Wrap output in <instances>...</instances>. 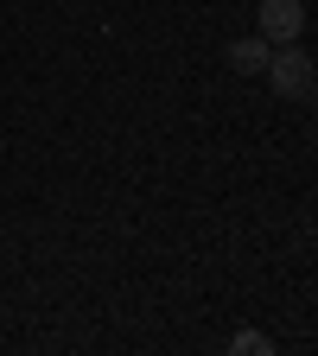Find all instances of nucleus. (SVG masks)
Wrapping results in <instances>:
<instances>
[{
  "mask_svg": "<svg viewBox=\"0 0 318 356\" xmlns=\"http://www.w3.org/2000/svg\"><path fill=\"white\" fill-rule=\"evenodd\" d=\"M255 19H261V38L267 44H293L305 32V0H261Z\"/></svg>",
  "mask_w": 318,
  "mask_h": 356,
  "instance_id": "nucleus-2",
  "label": "nucleus"
},
{
  "mask_svg": "<svg viewBox=\"0 0 318 356\" xmlns=\"http://www.w3.org/2000/svg\"><path fill=\"white\" fill-rule=\"evenodd\" d=\"M230 350H236V356H267V350H274V337H267V331H236Z\"/></svg>",
  "mask_w": 318,
  "mask_h": 356,
  "instance_id": "nucleus-4",
  "label": "nucleus"
},
{
  "mask_svg": "<svg viewBox=\"0 0 318 356\" xmlns=\"http://www.w3.org/2000/svg\"><path fill=\"white\" fill-rule=\"evenodd\" d=\"M261 76L274 83V96H287V102H299V108L318 102V64L305 58V44H299V38H293V44H274Z\"/></svg>",
  "mask_w": 318,
  "mask_h": 356,
  "instance_id": "nucleus-1",
  "label": "nucleus"
},
{
  "mask_svg": "<svg viewBox=\"0 0 318 356\" xmlns=\"http://www.w3.org/2000/svg\"><path fill=\"white\" fill-rule=\"evenodd\" d=\"M267 51H274V44L255 32V38H236L223 58H230V70H242V76H261V70H267Z\"/></svg>",
  "mask_w": 318,
  "mask_h": 356,
  "instance_id": "nucleus-3",
  "label": "nucleus"
}]
</instances>
